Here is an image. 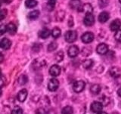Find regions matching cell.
I'll return each mask as SVG.
<instances>
[{"instance_id":"d6a6232c","label":"cell","mask_w":121,"mask_h":114,"mask_svg":"<svg viewBox=\"0 0 121 114\" xmlns=\"http://www.w3.org/2000/svg\"><path fill=\"white\" fill-rule=\"evenodd\" d=\"M89 48L86 47V48H84L82 49V52H85V51H86V53H84V54L82 55L83 56H89V55L91 54V53H92V51H89V50H88Z\"/></svg>"},{"instance_id":"277c9868","label":"cell","mask_w":121,"mask_h":114,"mask_svg":"<svg viewBox=\"0 0 121 114\" xmlns=\"http://www.w3.org/2000/svg\"><path fill=\"white\" fill-rule=\"evenodd\" d=\"M59 87V82L56 79H52L48 83V89L50 92H55Z\"/></svg>"},{"instance_id":"6da1fadb","label":"cell","mask_w":121,"mask_h":114,"mask_svg":"<svg viewBox=\"0 0 121 114\" xmlns=\"http://www.w3.org/2000/svg\"><path fill=\"white\" fill-rule=\"evenodd\" d=\"M66 42L69 43H72L75 42L77 39V33L74 31V30H69V31L66 32L65 35H64Z\"/></svg>"},{"instance_id":"44dd1931","label":"cell","mask_w":121,"mask_h":114,"mask_svg":"<svg viewBox=\"0 0 121 114\" xmlns=\"http://www.w3.org/2000/svg\"><path fill=\"white\" fill-rule=\"evenodd\" d=\"M82 67L85 68V69H89L92 67L93 65V61L91 59H86L85 60H83L82 61Z\"/></svg>"},{"instance_id":"1f68e13d","label":"cell","mask_w":121,"mask_h":114,"mask_svg":"<svg viewBox=\"0 0 121 114\" xmlns=\"http://www.w3.org/2000/svg\"><path fill=\"white\" fill-rule=\"evenodd\" d=\"M114 37H115V39L117 42H121V30H117Z\"/></svg>"},{"instance_id":"7bdbcfd3","label":"cell","mask_w":121,"mask_h":114,"mask_svg":"<svg viewBox=\"0 0 121 114\" xmlns=\"http://www.w3.org/2000/svg\"><path fill=\"white\" fill-rule=\"evenodd\" d=\"M119 1H120V2L121 3V0H119Z\"/></svg>"},{"instance_id":"7402d4cb","label":"cell","mask_w":121,"mask_h":114,"mask_svg":"<svg viewBox=\"0 0 121 114\" xmlns=\"http://www.w3.org/2000/svg\"><path fill=\"white\" fill-rule=\"evenodd\" d=\"M61 114H73V109L70 106H66L64 107L62 110Z\"/></svg>"},{"instance_id":"4316f807","label":"cell","mask_w":121,"mask_h":114,"mask_svg":"<svg viewBox=\"0 0 121 114\" xmlns=\"http://www.w3.org/2000/svg\"><path fill=\"white\" fill-rule=\"evenodd\" d=\"M57 48H58V44L55 42H51L48 45V51H55V49H57Z\"/></svg>"},{"instance_id":"30bf717a","label":"cell","mask_w":121,"mask_h":114,"mask_svg":"<svg viewBox=\"0 0 121 114\" xmlns=\"http://www.w3.org/2000/svg\"><path fill=\"white\" fill-rule=\"evenodd\" d=\"M60 67L58 65H52L49 69V74L52 76H58L60 73Z\"/></svg>"},{"instance_id":"f35d334b","label":"cell","mask_w":121,"mask_h":114,"mask_svg":"<svg viewBox=\"0 0 121 114\" xmlns=\"http://www.w3.org/2000/svg\"><path fill=\"white\" fill-rule=\"evenodd\" d=\"M98 114H108V113H105V112H100V113H98Z\"/></svg>"},{"instance_id":"8992f818","label":"cell","mask_w":121,"mask_h":114,"mask_svg":"<svg viewBox=\"0 0 121 114\" xmlns=\"http://www.w3.org/2000/svg\"><path fill=\"white\" fill-rule=\"evenodd\" d=\"M95 39V36L91 32H86L81 37V39L83 43H86V44H88L92 42Z\"/></svg>"},{"instance_id":"d6986e66","label":"cell","mask_w":121,"mask_h":114,"mask_svg":"<svg viewBox=\"0 0 121 114\" xmlns=\"http://www.w3.org/2000/svg\"><path fill=\"white\" fill-rule=\"evenodd\" d=\"M39 16V11L38 10H34L31 12H30L28 14V18L30 20H36Z\"/></svg>"},{"instance_id":"d590c367","label":"cell","mask_w":121,"mask_h":114,"mask_svg":"<svg viewBox=\"0 0 121 114\" xmlns=\"http://www.w3.org/2000/svg\"><path fill=\"white\" fill-rule=\"evenodd\" d=\"M3 60H4V57L2 53H0V63H2Z\"/></svg>"},{"instance_id":"4fadbf2b","label":"cell","mask_w":121,"mask_h":114,"mask_svg":"<svg viewBox=\"0 0 121 114\" xmlns=\"http://www.w3.org/2000/svg\"><path fill=\"white\" fill-rule=\"evenodd\" d=\"M121 26V21L119 19H116L110 25V28H111V31H117V30H120V27Z\"/></svg>"},{"instance_id":"484cf974","label":"cell","mask_w":121,"mask_h":114,"mask_svg":"<svg viewBox=\"0 0 121 114\" xmlns=\"http://www.w3.org/2000/svg\"><path fill=\"white\" fill-rule=\"evenodd\" d=\"M63 59H64V53L63 51H60L55 55V60L57 62H60L62 61Z\"/></svg>"},{"instance_id":"5bb4252c","label":"cell","mask_w":121,"mask_h":114,"mask_svg":"<svg viewBox=\"0 0 121 114\" xmlns=\"http://www.w3.org/2000/svg\"><path fill=\"white\" fill-rule=\"evenodd\" d=\"M11 46V42L9 39H7V38L2 39L1 42H0V47H2L3 49H5V50L9 49Z\"/></svg>"},{"instance_id":"b9f144b4","label":"cell","mask_w":121,"mask_h":114,"mask_svg":"<svg viewBox=\"0 0 121 114\" xmlns=\"http://www.w3.org/2000/svg\"><path fill=\"white\" fill-rule=\"evenodd\" d=\"M1 5H2V2H1V1H0V7H1Z\"/></svg>"},{"instance_id":"60d3db41","label":"cell","mask_w":121,"mask_h":114,"mask_svg":"<svg viewBox=\"0 0 121 114\" xmlns=\"http://www.w3.org/2000/svg\"><path fill=\"white\" fill-rule=\"evenodd\" d=\"M0 77H2V70H0Z\"/></svg>"},{"instance_id":"836d02e7","label":"cell","mask_w":121,"mask_h":114,"mask_svg":"<svg viewBox=\"0 0 121 114\" xmlns=\"http://www.w3.org/2000/svg\"><path fill=\"white\" fill-rule=\"evenodd\" d=\"M6 32V26H2L0 27V35H2Z\"/></svg>"},{"instance_id":"3957f363","label":"cell","mask_w":121,"mask_h":114,"mask_svg":"<svg viewBox=\"0 0 121 114\" xmlns=\"http://www.w3.org/2000/svg\"><path fill=\"white\" fill-rule=\"evenodd\" d=\"M90 109H91V110H92V112L98 113L101 112L102 109H103V104H102L101 102L94 101V102H92V104H91Z\"/></svg>"},{"instance_id":"f546056e","label":"cell","mask_w":121,"mask_h":114,"mask_svg":"<svg viewBox=\"0 0 121 114\" xmlns=\"http://www.w3.org/2000/svg\"><path fill=\"white\" fill-rule=\"evenodd\" d=\"M7 14H8V11L6 9H2L0 11V21L4 20V19L6 17Z\"/></svg>"},{"instance_id":"74e56055","label":"cell","mask_w":121,"mask_h":114,"mask_svg":"<svg viewBox=\"0 0 121 114\" xmlns=\"http://www.w3.org/2000/svg\"><path fill=\"white\" fill-rule=\"evenodd\" d=\"M117 94H118L120 97H121V88H120L118 91H117Z\"/></svg>"},{"instance_id":"9c48e42d","label":"cell","mask_w":121,"mask_h":114,"mask_svg":"<svg viewBox=\"0 0 121 114\" xmlns=\"http://www.w3.org/2000/svg\"><path fill=\"white\" fill-rule=\"evenodd\" d=\"M96 51H97L98 54L104 55L107 54V53H108V46L106 44H104V43H101V44H99L97 46Z\"/></svg>"},{"instance_id":"5b68a950","label":"cell","mask_w":121,"mask_h":114,"mask_svg":"<svg viewBox=\"0 0 121 114\" xmlns=\"http://www.w3.org/2000/svg\"><path fill=\"white\" fill-rule=\"evenodd\" d=\"M79 11L80 12H83L86 14H92L93 11V8L92 6V5L89 3H86L83 4V5H81V6L79 7V8L78 9Z\"/></svg>"},{"instance_id":"ee69618b","label":"cell","mask_w":121,"mask_h":114,"mask_svg":"<svg viewBox=\"0 0 121 114\" xmlns=\"http://www.w3.org/2000/svg\"><path fill=\"white\" fill-rule=\"evenodd\" d=\"M47 1H50V0H47Z\"/></svg>"},{"instance_id":"9a60e30c","label":"cell","mask_w":121,"mask_h":114,"mask_svg":"<svg viewBox=\"0 0 121 114\" xmlns=\"http://www.w3.org/2000/svg\"><path fill=\"white\" fill-rule=\"evenodd\" d=\"M6 31L11 35H14L17 32V26L14 23H9L6 26Z\"/></svg>"},{"instance_id":"7c38bea8","label":"cell","mask_w":121,"mask_h":114,"mask_svg":"<svg viewBox=\"0 0 121 114\" xmlns=\"http://www.w3.org/2000/svg\"><path fill=\"white\" fill-rule=\"evenodd\" d=\"M27 95H28L27 90L24 89L21 90L20 92H18L17 98L20 102H24L26 101V97H27Z\"/></svg>"},{"instance_id":"8d00e7d4","label":"cell","mask_w":121,"mask_h":114,"mask_svg":"<svg viewBox=\"0 0 121 114\" xmlns=\"http://www.w3.org/2000/svg\"><path fill=\"white\" fill-rule=\"evenodd\" d=\"M3 1H4V2H5L7 4H9V3H11V2H12L13 0H3Z\"/></svg>"},{"instance_id":"8fae6325","label":"cell","mask_w":121,"mask_h":114,"mask_svg":"<svg viewBox=\"0 0 121 114\" xmlns=\"http://www.w3.org/2000/svg\"><path fill=\"white\" fill-rule=\"evenodd\" d=\"M109 73L113 78L120 77L121 76V70H120V68L117 67H113L110 69Z\"/></svg>"},{"instance_id":"e0dca14e","label":"cell","mask_w":121,"mask_h":114,"mask_svg":"<svg viewBox=\"0 0 121 114\" xmlns=\"http://www.w3.org/2000/svg\"><path fill=\"white\" fill-rule=\"evenodd\" d=\"M50 34H51L50 30L47 28H44L39 32V36L41 39H47L50 36Z\"/></svg>"},{"instance_id":"7a4b0ae2","label":"cell","mask_w":121,"mask_h":114,"mask_svg":"<svg viewBox=\"0 0 121 114\" xmlns=\"http://www.w3.org/2000/svg\"><path fill=\"white\" fill-rule=\"evenodd\" d=\"M85 87H86L85 82H83L82 80H79L74 82V84L73 85V90L76 93H79L84 90Z\"/></svg>"},{"instance_id":"52a82bcc","label":"cell","mask_w":121,"mask_h":114,"mask_svg":"<svg viewBox=\"0 0 121 114\" xmlns=\"http://www.w3.org/2000/svg\"><path fill=\"white\" fill-rule=\"evenodd\" d=\"M83 23L86 26H91L95 24V17L92 14H87L83 20Z\"/></svg>"},{"instance_id":"603a6c76","label":"cell","mask_w":121,"mask_h":114,"mask_svg":"<svg viewBox=\"0 0 121 114\" xmlns=\"http://www.w3.org/2000/svg\"><path fill=\"white\" fill-rule=\"evenodd\" d=\"M52 36L55 38V39H57V38H58L60 34H61V31H60V30L58 28V27H55L52 30Z\"/></svg>"},{"instance_id":"f1b7e54d","label":"cell","mask_w":121,"mask_h":114,"mask_svg":"<svg viewBox=\"0 0 121 114\" xmlns=\"http://www.w3.org/2000/svg\"><path fill=\"white\" fill-rule=\"evenodd\" d=\"M55 2H56V0H50V1H48L47 7H48V10L54 9V7L55 5Z\"/></svg>"},{"instance_id":"ab89813d","label":"cell","mask_w":121,"mask_h":114,"mask_svg":"<svg viewBox=\"0 0 121 114\" xmlns=\"http://www.w3.org/2000/svg\"><path fill=\"white\" fill-rule=\"evenodd\" d=\"M2 89H0V97H1V95H2Z\"/></svg>"},{"instance_id":"ac0fdd59","label":"cell","mask_w":121,"mask_h":114,"mask_svg":"<svg viewBox=\"0 0 121 114\" xmlns=\"http://www.w3.org/2000/svg\"><path fill=\"white\" fill-rule=\"evenodd\" d=\"M101 88L98 84L92 85V86H91V88H90L91 93H92V94H95V95H97V94H99L100 92H101Z\"/></svg>"},{"instance_id":"4dcf8cb0","label":"cell","mask_w":121,"mask_h":114,"mask_svg":"<svg viewBox=\"0 0 121 114\" xmlns=\"http://www.w3.org/2000/svg\"><path fill=\"white\" fill-rule=\"evenodd\" d=\"M109 3V1L108 0H99L98 1V4H99V6L101 8H105L108 5Z\"/></svg>"},{"instance_id":"cb8c5ba5","label":"cell","mask_w":121,"mask_h":114,"mask_svg":"<svg viewBox=\"0 0 121 114\" xmlns=\"http://www.w3.org/2000/svg\"><path fill=\"white\" fill-rule=\"evenodd\" d=\"M70 5V7L72 8L78 10L79 8V7L81 6V3L79 0H73V1H71Z\"/></svg>"},{"instance_id":"ffe728a7","label":"cell","mask_w":121,"mask_h":114,"mask_svg":"<svg viewBox=\"0 0 121 114\" xmlns=\"http://www.w3.org/2000/svg\"><path fill=\"white\" fill-rule=\"evenodd\" d=\"M37 1L36 0H26L25 2V5L26 8H34L37 5Z\"/></svg>"},{"instance_id":"2e32d148","label":"cell","mask_w":121,"mask_h":114,"mask_svg":"<svg viewBox=\"0 0 121 114\" xmlns=\"http://www.w3.org/2000/svg\"><path fill=\"white\" fill-rule=\"evenodd\" d=\"M110 18V14L107 11H103L99 15H98V21L101 23H105L107 22Z\"/></svg>"},{"instance_id":"d4e9b609","label":"cell","mask_w":121,"mask_h":114,"mask_svg":"<svg viewBox=\"0 0 121 114\" xmlns=\"http://www.w3.org/2000/svg\"><path fill=\"white\" fill-rule=\"evenodd\" d=\"M28 82V78L26 75H21L18 79V82L21 85H24Z\"/></svg>"},{"instance_id":"83f0119b","label":"cell","mask_w":121,"mask_h":114,"mask_svg":"<svg viewBox=\"0 0 121 114\" xmlns=\"http://www.w3.org/2000/svg\"><path fill=\"white\" fill-rule=\"evenodd\" d=\"M11 114H23V110L20 107L16 106V107H14L12 110H11Z\"/></svg>"},{"instance_id":"ba28073f","label":"cell","mask_w":121,"mask_h":114,"mask_svg":"<svg viewBox=\"0 0 121 114\" xmlns=\"http://www.w3.org/2000/svg\"><path fill=\"white\" fill-rule=\"evenodd\" d=\"M79 53V49L77 45H71L67 51V54L70 58H75Z\"/></svg>"},{"instance_id":"e575fe53","label":"cell","mask_w":121,"mask_h":114,"mask_svg":"<svg viewBox=\"0 0 121 114\" xmlns=\"http://www.w3.org/2000/svg\"><path fill=\"white\" fill-rule=\"evenodd\" d=\"M36 114H45V109H38L36 110Z\"/></svg>"}]
</instances>
